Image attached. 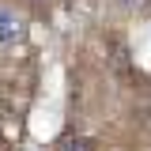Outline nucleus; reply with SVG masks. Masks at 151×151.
Returning a JSON list of instances; mask_svg holds the SVG:
<instances>
[{
  "mask_svg": "<svg viewBox=\"0 0 151 151\" xmlns=\"http://www.w3.org/2000/svg\"><path fill=\"white\" fill-rule=\"evenodd\" d=\"M23 34H27V23L12 12V8H0V42H23Z\"/></svg>",
  "mask_w": 151,
  "mask_h": 151,
  "instance_id": "nucleus-1",
  "label": "nucleus"
},
{
  "mask_svg": "<svg viewBox=\"0 0 151 151\" xmlns=\"http://www.w3.org/2000/svg\"><path fill=\"white\" fill-rule=\"evenodd\" d=\"M57 151H98V147H94L87 136H64V140L57 144Z\"/></svg>",
  "mask_w": 151,
  "mask_h": 151,
  "instance_id": "nucleus-2",
  "label": "nucleus"
},
{
  "mask_svg": "<svg viewBox=\"0 0 151 151\" xmlns=\"http://www.w3.org/2000/svg\"><path fill=\"white\" fill-rule=\"evenodd\" d=\"M117 4H121V8H125V12H140V8H144V4H147V0H117Z\"/></svg>",
  "mask_w": 151,
  "mask_h": 151,
  "instance_id": "nucleus-3",
  "label": "nucleus"
}]
</instances>
